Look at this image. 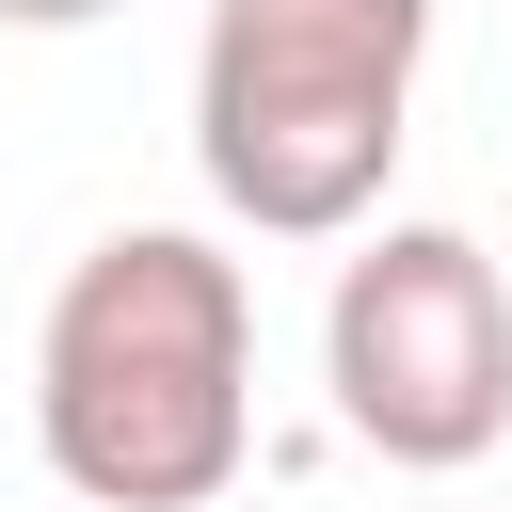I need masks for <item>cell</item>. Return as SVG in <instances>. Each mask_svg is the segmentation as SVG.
Returning a JSON list of instances; mask_svg holds the SVG:
<instances>
[{
    "label": "cell",
    "instance_id": "2",
    "mask_svg": "<svg viewBox=\"0 0 512 512\" xmlns=\"http://www.w3.org/2000/svg\"><path fill=\"white\" fill-rule=\"evenodd\" d=\"M432 64V0H208L192 160L256 240H352L384 208L400 112Z\"/></svg>",
    "mask_w": 512,
    "mask_h": 512
},
{
    "label": "cell",
    "instance_id": "4",
    "mask_svg": "<svg viewBox=\"0 0 512 512\" xmlns=\"http://www.w3.org/2000/svg\"><path fill=\"white\" fill-rule=\"evenodd\" d=\"M80 16H112V0H0V32H80Z\"/></svg>",
    "mask_w": 512,
    "mask_h": 512
},
{
    "label": "cell",
    "instance_id": "3",
    "mask_svg": "<svg viewBox=\"0 0 512 512\" xmlns=\"http://www.w3.org/2000/svg\"><path fill=\"white\" fill-rule=\"evenodd\" d=\"M320 384H336V432L448 480L512 432V288L464 224H384L368 256H336V304H320Z\"/></svg>",
    "mask_w": 512,
    "mask_h": 512
},
{
    "label": "cell",
    "instance_id": "1",
    "mask_svg": "<svg viewBox=\"0 0 512 512\" xmlns=\"http://www.w3.org/2000/svg\"><path fill=\"white\" fill-rule=\"evenodd\" d=\"M32 448L96 512H208L256 448V288L192 224H112L32 336Z\"/></svg>",
    "mask_w": 512,
    "mask_h": 512
}]
</instances>
